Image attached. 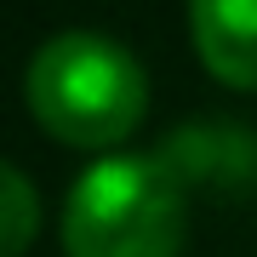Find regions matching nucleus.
Instances as JSON below:
<instances>
[{
  "label": "nucleus",
  "instance_id": "nucleus-1",
  "mask_svg": "<svg viewBox=\"0 0 257 257\" xmlns=\"http://www.w3.org/2000/svg\"><path fill=\"white\" fill-rule=\"evenodd\" d=\"M29 114L69 149H114L138 132L149 109L143 63L109 35L63 29L29 57Z\"/></svg>",
  "mask_w": 257,
  "mask_h": 257
},
{
  "label": "nucleus",
  "instance_id": "nucleus-4",
  "mask_svg": "<svg viewBox=\"0 0 257 257\" xmlns=\"http://www.w3.org/2000/svg\"><path fill=\"white\" fill-rule=\"evenodd\" d=\"M0 183H6V251H0V257H23L29 240H35V223H40L35 183H29L18 166H0Z\"/></svg>",
  "mask_w": 257,
  "mask_h": 257
},
{
  "label": "nucleus",
  "instance_id": "nucleus-2",
  "mask_svg": "<svg viewBox=\"0 0 257 257\" xmlns=\"http://www.w3.org/2000/svg\"><path fill=\"white\" fill-rule=\"evenodd\" d=\"M183 234V177L155 155H103L63 206V257H177Z\"/></svg>",
  "mask_w": 257,
  "mask_h": 257
},
{
  "label": "nucleus",
  "instance_id": "nucleus-3",
  "mask_svg": "<svg viewBox=\"0 0 257 257\" xmlns=\"http://www.w3.org/2000/svg\"><path fill=\"white\" fill-rule=\"evenodd\" d=\"M189 35L211 80L257 92V0H189Z\"/></svg>",
  "mask_w": 257,
  "mask_h": 257
}]
</instances>
